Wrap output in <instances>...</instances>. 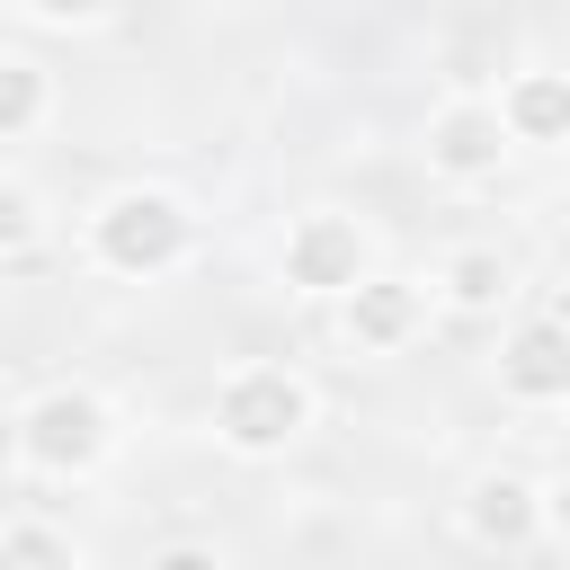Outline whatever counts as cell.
Masks as SVG:
<instances>
[{
  "mask_svg": "<svg viewBox=\"0 0 570 570\" xmlns=\"http://www.w3.org/2000/svg\"><path fill=\"white\" fill-rule=\"evenodd\" d=\"M187 249H196V214L169 187H116L89 214V258L107 276H169Z\"/></svg>",
  "mask_w": 570,
  "mask_h": 570,
  "instance_id": "1",
  "label": "cell"
},
{
  "mask_svg": "<svg viewBox=\"0 0 570 570\" xmlns=\"http://www.w3.org/2000/svg\"><path fill=\"white\" fill-rule=\"evenodd\" d=\"M116 454V410L89 392V383H53L18 410V463L36 481H80Z\"/></svg>",
  "mask_w": 570,
  "mask_h": 570,
  "instance_id": "2",
  "label": "cell"
},
{
  "mask_svg": "<svg viewBox=\"0 0 570 570\" xmlns=\"http://www.w3.org/2000/svg\"><path fill=\"white\" fill-rule=\"evenodd\" d=\"M303 428H312V383L294 365H232L214 383V436L232 454H249V463L258 454H285Z\"/></svg>",
  "mask_w": 570,
  "mask_h": 570,
  "instance_id": "3",
  "label": "cell"
},
{
  "mask_svg": "<svg viewBox=\"0 0 570 570\" xmlns=\"http://www.w3.org/2000/svg\"><path fill=\"white\" fill-rule=\"evenodd\" d=\"M276 267H285V285L294 294H347L365 267H374V240H365V223L356 214H294V232H285V249H276Z\"/></svg>",
  "mask_w": 570,
  "mask_h": 570,
  "instance_id": "4",
  "label": "cell"
},
{
  "mask_svg": "<svg viewBox=\"0 0 570 570\" xmlns=\"http://www.w3.org/2000/svg\"><path fill=\"white\" fill-rule=\"evenodd\" d=\"M428 178H445V187H481V178H499V160H508V125H499V107L490 98H445L436 116H428Z\"/></svg>",
  "mask_w": 570,
  "mask_h": 570,
  "instance_id": "5",
  "label": "cell"
},
{
  "mask_svg": "<svg viewBox=\"0 0 570 570\" xmlns=\"http://www.w3.org/2000/svg\"><path fill=\"white\" fill-rule=\"evenodd\" d=\"M419 321H428V285H410V276H374V267H365V276L338 294V330H347L356 356H392V347H410Z\"/></svg>",
  "mask_w": 570,
  "mask_h": 570,
  "instance_id": "6",
  "label": "cell"
},
{
  "mask_svg": "<svg viewBox=\"0 0 570 570\" xmlns=\"http://www.w3.org/2000/svg\"><path fill=\"white\" fill-rule=\"evenodd\" d=\"M543 517H552V490L525 481V472H481V481L463 490V534H472L481 552H525V543L543 534Z\"/></svg>",
  "mask_w": 570,
  "mask_h": 570,
  "instance_id": "7",
  "label": "cell"
},
{
  "mask_svg": "<svg viewBox=\"0 0 570 570\" xmlns=\"http://www.w3.org/2000/svg\"><path fill=\"white\" fill-rule=\"evenodd\" d=\"M499 392H508V401H525V410L570 401V338H561V321H552V312H543V321H525V330L499 347Z\"/></svg>",
  "mask_w": 570,
  "mask_h": 570,
  "instance_id": "8",
  "label": "cell"
},
{
  "mask_svg": "<svg viewBox=\"0 0 570 570\" xmlns=\"http://www.w3.org/2000/svg\"><path fill=\"white\" fill-rule=\"evenodd\" d=\"M499 125H508V142H534V151H552L561 134H570V89H561V71H517L499 98Z\"/></svg>",
  "mask_w": 570,
  "mask_h": 570,
  "instance_id": "9",
  "label": "cell"
},
{
  "mask_svg": "<svg viewBox=\"0 0 570 570\" xmlns=\"http://www.w3.org/2000/svg\"><path fill=\"white\" fill-rule=\"evenodd\" d=\"M436 294H445L454 312H499V303H508V258H499V249H454V258L436 267Z\"/></svg>",
  "mask_w": 570,
  "mask_h": 570,
  "instance_id": "10",
  "label": "cell"
},
{
  "mask_svg": "<svg viewBox=\"0 0 570 570\" xmlns=\"http://www.w3.org/2000/svg\"><path fill=\"white\" fill-rule=\"evenodd\" d=\"M45 107H53V80H45L27 53H0V142L36 134V125H45Z\"/></svg>",
  "mask_w": 570,
  "mask_h": 570,
  "instance_id": "11",
  "label": "cell"
},
{
  "mask_svg": "<svg viewBox=\"0 0 570 570\" xmlns=\"http://www.w3.org/2000/svg\"><path fill=\"white\" fill-rule=\"evenodd\" d=\"M0 570H80V552H71L62 525L18 517V525H0Z\"/></svg>",
  "mask_w": 570,
  "mask_h": 570,
  "instance_id": "12",
  "label": "cell"
},
{
  "mask_svg": "<svg viewBox=\"0 0 570 570\" xmlns=\"http://www.w3.org/2000/svg\"><path fill=\"white\" fill-rule=\"evenodd\" d=\"M36 232H45V205H36V187H27V178H0V258H9V249H27Z\"/></svg>",
  "mask_w": 570,
  "mask_h": 570,
  "instance_id": "13",
  "label": "cell"
},
{
  "mask_svg": "<svg viewBox=\"0 0 570 570\" xmlns=\"http://www.w3.org/2000/svg\"><path fill=\"white\" fill-rule=\"evenodd\" d=\"M36 27H98L107 18V0H18Z\"/></svg>",
  "mask_w": 570,
  "mask_h": 570,
  "instance_id": "14",
  "label": "cell"
},
{
  "mask_svg": "<svg viewBox=\"0 0 570 570\" xmlns=\"http://www.w3.org/2000/svg\"><path fill=\"white\" fill-rule=\"evenodd\" d=\"M142 570H232V561H223L214 543H160V552H151Z\"/></svg>",
  "mask_w": 570,
  "mask_h": 570,
  "instance_id": "15",
  "label": "cell"
}]
</instances>
